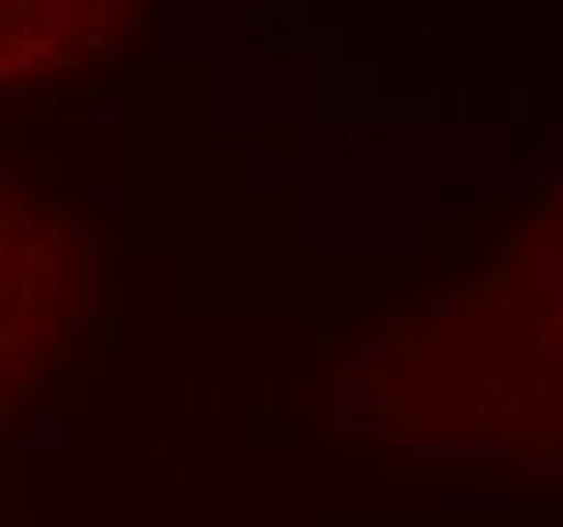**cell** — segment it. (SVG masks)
<instances>
[{
  "label": "cell",
  "mask_w": 563,
  "mask_h": 527,
  "mask_svg": "<svg viewBox=\"0 0 563 527\" xmlns=\"http://www.w3.org/2000/svg\"><path fill=\"white\" fill-rule=\"evenodd\" d=\"M122 0H0V86L69 69L110 45Z\"/></svg>",
  "instance_id": "6da1fadb"
}]
</instances>
